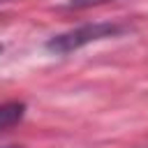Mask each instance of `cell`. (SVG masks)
I'll use <instances>...</instances> for the list:
<instances>
[{
    "label": "cell",
    "instance_id": "cell-1",
    "mask_svg": "<svg viewBox=\"0 0 148 148\" xmlns=\"http://www.w3.org/2000/svg\"><path fill=\"white\" fill-rule=\"evenodd\" d=\"M123 32H127V25L123 23H113V21H95V23H83L79 28H72L67 32L53 35L46 42V51H51L53 56H69L92 42H102L109 37H120Z\"/></svg>",
    "mask_w": 148,
    "mask_h": 148
},
{
    "label": "cell",
    "instance_id": "cell-2",
    "mask_svg": "<svg viewBox=\"0 0 148 148\" xmlns=\"http://www.w3.org/2000/svg\"><path fill=\"white\" fill-rule=\"evenodd\" d=\"M25 113V104L23 102H7L0 104V132L7 127H14Z\"/></svg>",
    "mask_w": 148,
    "mask_h": 148
},
{
    "label": "cell",
    "instance_id": "cell-3",
    "mask_svg": "<svg viewBox=\"0 0 148 148\" xmlns=\"http://www.w3.org/2000/svg\"><path fill=\"white\" fill-rule=\"evenodd\" d=\"M106 2H118V0H69L67 7H69V9H88V7L106 5Z\"/></svg>",
    "mask_w": 148,
    "mask_h": 148
},
{
    "label": "cell",
    "instance_id": "cell-4",
    "mask_svg": "<svg viewBox=\"0 0 148 148\" xmlns=\"http://www.w3.org/2000/svg\"><path fill=\"white\" fill-rule=\"evenodd\" d=\"M2 148H21V146H2Z\"/></svg>",
    "mask_w": 148,
    "mask_h": 148
},
{
    "label": "cell",
    "instance_id": "cell-5",
    "mask_svg": "<svg viewBox=\"0 0 148 148\" xmlns=\"http://www.w3.org/2000/svg\"><path fill=\"white\" fill-rule=\"evenodd\" d=\"M2 2H9V0H0V5H2Z\"/></svg>",
    "mask_w": 148,
    "mask_h": 148
}]
</instances>
